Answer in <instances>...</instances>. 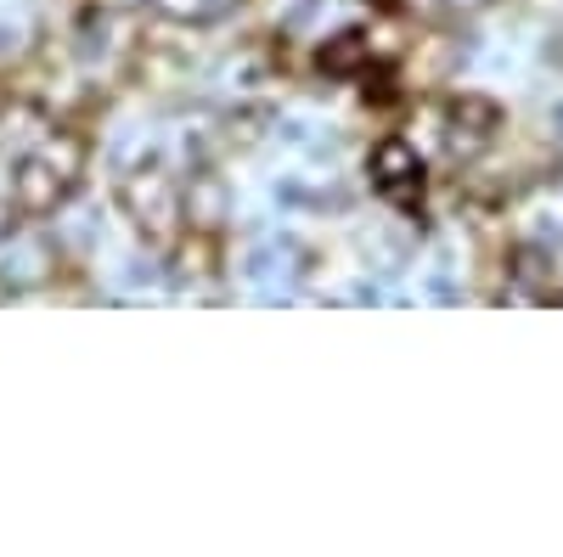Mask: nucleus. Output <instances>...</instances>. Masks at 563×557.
Listing matches in <instances>:
<instances>
[{"label":"nucleus","mask_w":563,"mask_h":557,"mask_svg":"<svg viewBox=\"0 0 563 557\" xmlns=\"http://www.w3.org/2000/svg\"><path fill=\"white\" fill-rule=\"evenodd\" d=\"M119 209L130 214V225L147 243L175 248L180 243V220H186V198L175 192V180L158 158H141L124 180H119Z\"/></svg>","instance_id":"obj_1"},{"label":"nucleus","mask_w":563,"mask_h":557,"mask_svg":"<svg viewBox=\"0 0 563 557\" xmlns=\"http://www.w3.org/2000/svg\"><path fill=\"white\" fill-rule=\"evenodd\" d=\"M85 169V147L74 135H52L45 147H34L18 169H12V192H18V209L23 214H52L68 203L74 180Z\"/></svg>","instance_id":"obj_2"},{"label":"nucleus","mask_w":563,"mask_h":557,"mask_svg":"<svg viewBox=\"0 0 563 557\" xmlns=\"http://www.w3.org/2000/svg\"><path fill=\"white\" fill-rule=\"evenodd\" d=\"M366 175H372V186L389 198V203H400V209H417L422 203V158H417V147L411 142H400V135H389V142H378L372 147V158H366Z\"/></svg>","instance_id":"obj_3"},{"label":"nucleus","mask_w":563,"mask_h":557,"mask_svg":"<svg viewBox=\"0 0 563 557\" xmlns=\"http://www.w3.org/2000/svg\"><path fill=\"white\" fill-rule=\"evenodd\" d=\"M445 119H451V130H456V142H485V135L501 124V102H490V97H451L445 102Z\"/></svg>","instance_id":"obj_4"},{"label":"nucleus","mask_w":563,"mask_h":557,"mask_svg":"<svg viewBox=\"0 0 563 557\" xmlns=\"http://www.w3.org/2000/svg\"><path fill=\"white\" fill-rule=\"evenodd\" d=\"M361 63H366V34H355V29H350V34H333V40L316 52V68L333 74V79H355Z\"/></svg>","instance_id":"obj_5"},{"label":"nucleus","mask_w":563,"mask_h":557,"mask_svg":"<svg viewBox=\"0 0 563 557\" xmlns=\"http://www.w3.org/2000/svg\"><path fill=\"white\" fill-rule=\"evenodd\" d=\"M355 79L366 85V102H372V108H389V97H395V68H389V63H361Z\"/></svg>","instance_id":"obj_6"}]
</instances>
